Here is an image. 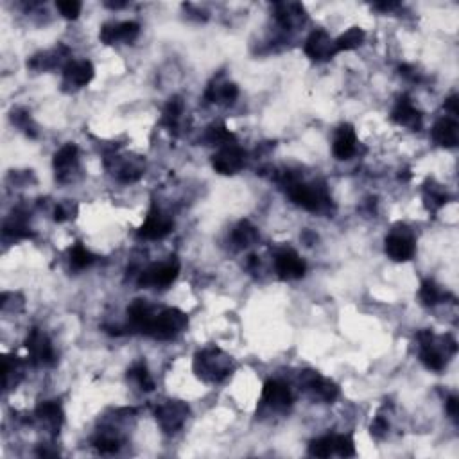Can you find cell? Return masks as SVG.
<instances>
[{
	"label": "cell",
	"instance_id": "obj_1",
	"mask_svg": "<svg viewBox=\"0 0 459 459\" xmlns=\"http://www.w3.org/2000/svg\"><path fill=\"white\" fill-rule=\"evenodd\" d=\"M232 369H234L232 357L218 346L201 350L194 357V372L201 381L210 382V384L225 381L226 377L232 375Z\"/></svg>",
	"mask_w": 459,
	"mask_h": 459
},
{
	"label": "cell",
	"instance_id": "obj_2",
	"mask_svg": "<svg viewBox=\"0 0 459 459\" xmlns=\"http://www.w3.org/2000/svg\"><path fill=\"white\" fill-rule=\"evenodd\" d=\"M287 196L291 197L295 205L302 206L307 212H325L332 201L323 185L304 183L299 180L287 185Z\"/></svg>",
	"mask_w": 459,
	"mask_h": 459
},
{
	"label": "cell",
	"instance_id": "obj_3",
	"mask_svg": "<svg viewBox=\"0 0 459 459\" xmlns=\"http://www.w3.org/2000/svg\"><path fill=\"white\" fill-rule=\"evenodd\" d=\"M187 327H189V318H187V314L176 307H169L160 312H156L146 336L153 337V339L169 341L180 336Z\"/></svg>",
	"mask_w": 459,
	"mask_h": 459
},
{
	"label": "cell",
	"instance_id": "obj_4",
	"mask_svg": "<svg viewBox=\"0 0 459 459\" xmlns=\"http://www.w3.org/2000/svg\"><path fill=\"white\" fill-rule=\"evenodd\" d=\"M180 275V262L176 258H169L165 262H158L143 269L139 275L140 287H156V289H165L171 285Z\"/></svg>",
	"mask_w": 459,
	"mask_h": 459
},
{
	"label": "cell",
	"instance_id": "obj_5",
	"mask_svg": "<svg viewBox=\"0 0 459 459\" xmlns=\"http://www.w3.org/2000/svg\"><path fill=\"white\" fill-rule=\"evenodd\" d=\"M189 406L180 400H169L155 409L156 422L160 423L162 430L167 435H176L189 418Z\"/></svg>",
	"mask_w": 459,
	"mask_h": 459
},
{
	"label": "cell",
	"instance_id": "obj_6",
	"mask_svg": "<svg viewBox=\"0 0 459 459\" xmlns=\"http://www.w3.org/2000/svg\"><path fill=\"white\" fill-rule=\"evenodd\" d=\"M386 253L391 260L395 262H407L414 257V251H416V242H414L413 234L406 226H400V228L393 230L388 237H386Z\"/></svg>",
	"mask_w": 459,
	"mask_h": 459
},
{
	"label": "cell",
	"instance_id": "obj_7",
	"mask_svg": "<svg viewBox=\"0 0 459 459\" xmlns=\"http://www.w3.org/2000/svg\"><path fill=\"white\" fill-rule=\"evenodd\" d=\"M29 359L34 366H52L56 362V352H54L50 339L38 328H33L25 339Z\"/></svg>",
	"mask_w": 459,
	"mask_h": 459
},
{
	"label": "cell",
	"instance_id": "obj_8",
	"mask_svg": "<svg viewBox=\"0 0 459 459\" xmlns=\"http://www.w3.org/2000/svg\"><path fill=\"white\" fill-rule=\"evenodd\" d=\"M244 160H246V153L242 151L237 143H228V146H223L212 156V167L219 174L232 176V174H235V172H239L244 167Z\"/></svg>",
	"mask_w": 459,
	"mask_h": 459
},
{
	"label": "cell",
	"instance_id": "obj_9",
	"mask_svg": "<svg viewBox=\"0 0 459 459\" xmlns=\"http://www.w3.org/2000/svg\"><path fill=\"white\" fill-rule=\"evenodd\" d=\"M275 271L282 280H299L304 278L307 264L295 250L283 248L275 255Z\"/></svg>",
	"mask_w": 459,
	"mask_h": 459
},
{
	"label": "cell",
	"instance_id": "obj_10",
	"mask_svg": "<svg viewBox=\"0 0 459 459\" xmlns=\"http://www.w3.org/2000/svg\"><path fill=\"white\" fill-rule=\"evenodd\" d=\"M299 381H302L305 391H309L318 400L330 404V402H334L339 397V388H337L336 382L321 377L318 372H304Z\"/></svg>",
	"mask_w": 459,
	"mask_h": 459
},
{
	"label": "cell",
	"instance_id": "obj_11",
	"mask_svg": "<svg viewBox=\"0 0 459 459\" xmlns=\"http://www.w3.org/2000/svg\"><path fill=\"white\" fill-rule=\"evenodd\" d=\"M305 54L314 62H328L337 54L336 40L323 29H316L305 41Z\"/></svg>",
	"mask_w": 459,
	"mask_h": 459
},
{
	"label": "cell",
	"instance_id": "obj_12",
	"mask_svg": "<svg viewBox=\"0 0 459 459\" xmlns=\"http://www.w3.org/2000/svg\"><path fill=\"white\" fill-rule=\"evenodd\" d=\"M172 226H174V221L155 205L149 210L146 223L140 226L139 237L148 239V241H158V239H164L165 235L171 234Z\"/></svg>",
	"mask_w": 459,
	"mask_h": 459
},
{
	"label": "cell",
	"instance_id": "obj_13",
	"mask_svg": "<svg viewBox=\"0 0 459 459\" xmlns=\"http://www.w3.org/2000/svg\"><path fill=\"white\" fill-rule=\"evenodd\" d=\"M420 341V361L423 362L427 369L432 372H442L447 366V355H443V350L436 346V337L432 332L423 330L418 334Z\"/></svg>",
	"mask_w": 459,
	"mask_h": 459
},
{
	"label": "cell",
	"instance_id": "obj_14",
	"mask_svg": "<svg viewBox=\"0 0 459 459\" xmlns=\"http://www.w3.org/2000/svg\"><path fill=\"white\" fill-rule=\"evenodd\" d=\"M262 402L273 411H285L292 406L291 388L282 381H267L262 390Z\"/></svg>",
	"mask_w": 459,
	"mask_h": 459
},
{
	"label": "cell",
	"instance_id": "obj_15",
	"mask_svg": "<svg viewBox=\"0 0 459 459\" xmlns=\"http://www.w3.org/2000/svg\"><path fill=\"white\" fill-rule=\"evenodd\" d=\"M94 65L86 59H74L69 62L63 69V86L78 90L94 79Z\"/></svg>",
	"mask_w": 459,
	"mask_h": 459
},
{
	"label": "cell",
	"instance_id": "obj_16",
	"mask_svg": "<svg viewBox=\"0 0 459 459\" xmlns=\"http://www.w3.org/2000/svg\"><path fill=\"white\" fill-rule=\"evenodd\" d=\"M140 34V25L136 22H119V24H104L101 29V40L106 45H115V43H132Z\"/></svg>",
	"mask_w": 459,
	"mask_h": 459
},
{
	"label": "cell",
	"instance_id": "obj_17",
	"mask_svg": "<svg viewBox=\"0 0 459 459\" xmlns=\"http://www.w3.org/2000/svg\"><path fill=\"white\" fill-rule=\"evenodd\" d=\"M332 151L337 160H350V158L355 155L357 135L353 126H350V124H343V126L337 127L336 136H334Z\"/></svg>",
	"mask_w": 459,
	"mask_h": 459
},
{
	"label": "cell",
	"instance_id": "obj_18",
	"mask_svg": "<svg viewBox=\"0 0 459 459\" xmlns=\"http://www.w3.org/2000/svg\"><path fill=\"white\" fill-rule=\"evenodd\" d=\"M79 164V149L76 143H65L59 151L54 155V171L59 181H65L72 176V171L78 169Z\"/></svg>",
	"mask_w": 459,
	"mask_h": 459
},
{
	"label": "cell",
	"instance_id": "obj_19",
	"mask_svg": "<svg viewBox=\"0 0 459 459\" xmlns=\"http://www.w3.org/2000/svg\"><path fill=\"white\" fill-rule=\"evenodd\" d=\"M391 119H393V122L409 127L413 132H418L422 127V113L414 108L407 95H402L398 99L397 106L393 108V113H391Z\"/></svg>",
	"mask_w": 459,
	"mask_h": 459
},
{
	"label": "cell",
	"instance_id": "obj_20",
	"mask_svg": "<svg viewBox=\"0 0 459 459\" xmlns=\"http://www.w3.org/2000/svg\"><path fill=\"white\" fill-rule=\"evenodd\" d=\"M275 18L283 29H295L307 22V13L298 2H280L275 4Z\"/></svg>",
	"mask_w": 459,
	"mask_h": 459
},
{
	"label": "cell",
	"instance_id": "obj_21",
	"mask_svg": "<svg viewBox=\"0 0 459 459\" xmlns=\"http://www.w3.org/2000/svg\"><path fill=\"white\" fill-rule=\"evenodd\" d=\"M156 311L146 299H135L129 307H127V320L132 325L133 330L140 334L148 332L149 325H151L153 318H155Z\"/></svg>",
	"mask_w": 459,
	"mask_h": 459
},
{
	"label": "cell",
	"instance_id": "obj_22",
	"mask_svg": "<svg viewBox=\"0 0 459 459\" xmlns=\"http://www.w3.org/2000/svg\"><path fill=\"white\" fill-rule=\"evenodd\" d=\"M432 140L442 148H456L459 142V124L452 117H442L432 126Z\"/></svg>",
	"mask_w": 459,
	"mask_h": 459
},
{
	"label": "cell",
	"instance_id": "obj_23",
	"mask_svg": "<svg viewBox=\"0 0 459 459\" xmlns=\"http://www.w3.org/2000/svg\"><path fill=\"white\" fill-rule=\"evenodd\" d=\"M239 97V88L235 83L230 81H213L212 85L206 88L205 99L209 103L223 104V106H230L234 104Z\"/></svg>",
	"mask_w": 459,
	"mask_h": 459
},
{
	"label": "cell",
	"instance_id": "obj_24",
	"mask_svg": "<svg viewBox=\"0 0 459 459\" xmlns=\"http://www.w3.org/2000/svg\"><path fill=\"white\" fill-rule=\"evenodd\" d=\"M36 418L40 420V422L45 423L47 427H50V430L57 432L63 423L62 406H59L56 400L41 402L40 406L36 407Z\"/></svg>",
	"mask_w": 459,
	"mask_h": 459
},
{
	"label": "cell",
	"instance_id": "obj_25",
	"mask_svg": "<svg viewBox=\"0 0 459 459\" xmlns=\"http://www.w3.org/2000/svg\"><path fill=\"white\" fill-rule=\"evenodd\" d=\"M143 169H146V165H143L142 160H139V158H124V160H120L119 165L113 169V174L117 176V180L122 181V183H133V181L142 178Z\"/></svg>",
	"mask_w": 459,
	"mask_h": 459
},
{
	"label": "cell",
	"instance_id": "obj_26",
	"mask_svg": "<svg viewBox=\"0 0 459 459\" xmlns=\"http://www.w3.org/2000/svg\"><path fill=\"white\" fill-rule=\"evenodd\" d=\"M258 241V230L251 225L250 221H241L232 232V242L235 244V248L239 250H244V248L251 246Z\"/></svg>",
	"mask_w": 459,
	"mask_h": 459
},
{
	"label": "cell",
	"instance_id": "obj_27",
	"mask_svg": "<svg viewBox=\"0 0 459 459\" xmlns=\"http://www.w3.org/2000/svg\"><path fill=\"white\" fill-rule=\"evenodd\" d=\"M22 369V361L18 357H8L2 359V381H4V388L9 390L11 386H17L18 381L24 375Z\"/></svg>",
	"mask_w": 459,
	"mask_h": 459
},
{
	"label": "cell",
	"instance_id": "obj_28",
	"mask_svg": "<svg viewBox=\"0 0 459 459\" xmlns=\"http://www.w3.org/2000/svg\"><path fill=\"white\" fill-rule=\"evenodd\" d=\"M445 298H447V292L443 291L442 287L436 282H432V280H425L422 287H420V299L427 307H435V305L443 304Z\"/></svg>",
	"mask_w": 459,
	"mask_h": 459
},
{
	"label": "cell",
	"instance_id": "obj_29",
	"mask_svg": "<svg viewBox=\"0 0 459 459\" xmlns=\"http://www.w3.org/2000/svg\"><path fill=\"white\" fill-rule=\"evenodd\" d=\"M205 142L209 146L223 148V146H228V143H235V135L223 122L212 124L205 133Z\"/></svg>",
	"mask_w": 459,
	"mask_h": 459
},
{
	"label": "cell",
	"instance_id": "obj_30",
	"mask_svg": "<svg viewBox=\"0 0 459 459\" xmlns=\"http://www.w3.org/2000/svg\"><path fill=\"white\" fill-rule=\"evenodd\" d=\"M4 235L11 239H27L33 237V232L25 223V218H22L20 213H11V218L4 223Z\"/></svg>",
	"mask_w": 459,
	"mask_h": 459
},
{
	"label": "cell",
	"instance_id": "obj_31",
	"mask_svg": "<svg viewBox=\"0 0 459 459\" xmlns=\"http://www.w3.org/2000/svg\"><path fill=\"white\" fill-rule=\"evenodd\" d=\"M366 40V33L361 27H350L346 33L341 34L336 40V49L337 52L343 50H353L357 47H361Z\"/></svg>",
	"mask_w": 459,
	"mask_h": 459
},
{
	"label": "cell",
	"instance_id": "obj_32",
	"mask_svg": "<svg viewBox=\"0 0 459 459\" xmlns=\"http://www.w3.org/2000/svg\"><path fill=\"white\" fill-rule=\"evenodd\" d=\"M423 199L430 210H438L447 203L449 196L439 185H436L432 180H427L423 185Z\"/></svg>",
	"mask_w": 459,
	"mask_h": 459
},
{
	"label": "cell",
	"instance_id": "obj_33",
	"mask_svg": "<svg viewBox=\"0 0 459 459\" xmlns=\"http://www.w3.org/2000/svg\"><path fill=\"white\" fill-rule=\"evenodd\" d=\"M62 52H66L65 47H59V50H50V52H43V54H38V56H34L31 62L27 63L31 69L34 70H49V69H54V66L57 65V63L62 62Z\"/></svg>",
	"mask_w": 459,
	"mask_h": 459
},
{
	"label": "cell",
	"instance_id": "obj_34",
	"mask_svg": "<svg viewBox=\"0 0 459 459\" xmlns=\"http://www.w3.org/2000/svg\"><path fill=\"white\" fill-rule=\"evenodd\" d=\"M129 377L139 384L142 391H153L155 390V381H153L151 373H149L148 366L143 362H136L132 369H129Z\"/></svg>",
	"mask_w": 459,
	"mask_h": 459
},
{
	"label": "cell",
	"instance_id": "obj_35",
	"mask_svg": "<svg viewBox=\"0 0 459 459\" xmlns=\"http://www.w3.org/2000/svg\"><path fill=\"white\" fill-rule=\"evenodd\" d=\"M181 115H183V101L180 97H172L164 110V124L174 129L180 122Z\"/></svg>",
	"mask_w": 459,
	"mask_h": 459
},
{
	"label": "cell",
	"instance_id": "obj_36",
	"mask_svg": "<svg viewBox=\"0 0 459 459\" xmlns=\"http://www.w3.org/2000/svg\"><path fill=\"white\" fill-rule=\"evenodd\" d=\"M94 262L95 257L83 244H76L70 250V266L74 267V269H85V267L92 266Z\"/></svg>",
	"mask_w": 459,
	"mask_h": 459
},
{
	"label": "cell",
	"instance_id": "obj_37",
	"mask_svg": "<svg viewBox=\"0 0 459 459\" xmlns=\"http://www.w3.org/2000/svg\"><path fill=\"white\" fill-rule=\"evenodd\" d=\"M309 452L316 458H328V456L336 454V451H334V435L312 439L311 445H309Z\"/></svg>",
	"mask_w": 459,
	"mask_h": 459
},
{
	"label": "cell",
	"instance_id": "obj_38",
	"mask_svg": "<svg viewBox=\"0 0 459 459\" xmlns=\"http://www.w3.org/2000/svg\"><path fill=\"white\" fill-rule=\"evenodd\" d=\"M334 451L343 458L355 456V442L352 435H334Z\"/></svg>",
	"mask_w": 459,
	"mask_h": 459
},
{
	"label": "cell",
	"instance_id": "obj_39",
	"mask_svg": "<svg viewBox=\"0 0 459 459\" xmlns=\"http://www.w3.org/2000/svg\"><path fill=\"white\" fill-rule=\"evenodd\" d=\"M11 120L13 124H17L20 129H24L27 135L31 136H36V132H34V126H33V120H31V113H29L27 110H13L11 111Z\"/></svg>",
	"mask_w": 459,
	"mask_h": 459
},
{
	"label": "cell",
	"instance_id": "obj_40",
	"mask_svg": "<svg viewBox=\"0 0 459 459\" xmlns=\"http://www.w3.org/2000/svg\"><path fill=\"white\" fill-rule=\"evenodd\" d=\"M56 8L59 9V13L66 20H76L79 17V13H81L83 4L78 0H59V2H56Z\"/></svg>",
	"mask_w": 459,
	"mask_h": 459
},
{
	"label": "cell",
	"instance_id": "obj_41",
	"mask_svg": "<svg viewBox=\"0 0 459 459\" xmlns=\"http://www.w3.org/2000/svg\"><path fill=\"white\" fill-rule=\"evenodd\" d=\"M94 447L97 449L101 454H115V452L120 449V443H119V439L113 438V436L103 435L95 439Z\"/></svg>",
	"mask_w": 459,
	"mask_h": 459
},
{
	"label": "cell",
	"instance_id": "obj_42",
	"mask_svg": "<svg viewBox=\"0 0 459 459\" xmlns=\"http://www.w3.org/2000/svg\"><path fill=\"white\" fill-rule=\"evenodd\" d=\"M388 429H390V425H388V422H386L382 416H377V418L373 420L372 427H369V430H372V436L373 438H384V435L388 432Z\"/></svg>",
	"mask_w": 459,
	"mask_h": 459
},
{
	"label": "cell",
	"instance_id": "obj_43",
	"mask_svg": "<svg viewBox=\"0 0 459 459\" xmlns=\"http://www.w3.org/2000/svg\"><path fill=\"white\" fill-rule=\"evenodd\" d=\"M445 407H447V413L451 414V418L458 420V416H459V398L456 397V395H452V397L447 398V404H445Z\"/></svg>",
	"mask_w": 459,
	"mask_h": 459
},
{
	"label": "cell",
	"instance_id": "obj_44",
	"mask_svg": "<svg viewBox=\"0 0 459 459\" xmlns=\"http://www.w3.org/2000/svg\"><path fill=\"white\" fill-rule=\"evenodd\" d=\"M70 218V212L66 210L65 205H57L56 210H54V221L63 223Z\"/></svg>",
	"mask_w": 459,
	"mask_h": 459
},
{
	"label": "cell",
	"instance_id": "obj_45",
	"mask_svg": "<svg viewBox=\"0 0 459 459\" xmlns=\"http://www.w3.org/2000/svg\"><path fill=\"white\" fill-rule=\"evenodd\" d=\"M445 110L451 111L452 115H458L459 113V108H458V95H451V97L445 101Z\"/></svg>",
	"mask_w": 459,
	"mask_h": 459
},
{
	"label": "cell",
	"instance_id": "obj_46",
	"mask_svg": "<svg viewBox=\"0 0 459 459\" xmlns=\"http://www.w3.org/2000/svg\"><path fill=\"white\" fill-rule=\"evenodd\" d=\"M375 9H381V11H391V9L398 8L397 2H381V4L373 6Z\"/></svg>",
	"mask_w": 459,
	"mask_h": 459
},
{
	"label": "cell",
	"instance_id": "obj_47",
	"mask_svg": "<svg viewBox=\"0 0 459 459\" xmlns=\"http://www.w3.org/2000/svg\"><path fill=\"white\" fill-rule=\"evenodd\" d=\"M302 239H304L305 242H307V246H312L316 241H318V235L316 234H311V232H305L304 235H302Z\"/></svg>",
	"mask_w": 459,
	"mask_h": 459
},
{
	"label": "cell",
	"instance_id": "obj_48",
	"mask_svg": "<svg viewBox=\"0 0 459 459\" xmlns=\"http://www.w3.org/2000/svg\"><path fill=\"white\" fill-rule=\"evenodd\" d=\"M104 6H106V8H110V9H122V8H126V2H104Z\"/></svg>",
	"mask_w": 459,
	"mask_h": 459
}]
</instances>
